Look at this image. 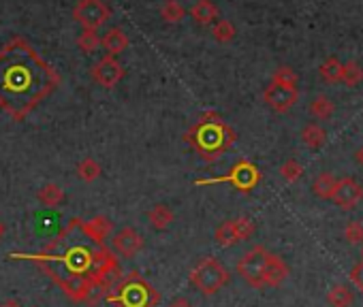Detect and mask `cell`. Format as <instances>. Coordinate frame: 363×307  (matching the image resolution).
Masks as SVG:
<instances>
[{"instance_id": "cell-4", "label": "cell", "mask_w": 363, "mask_h": 307, "mask_svg": "<svg viewBox=\"0 0 363 307\" xmlns=\"http://www.w3.org/2000/svg\"><path fill=\"white\" fill-rule=\"evenodd\" d=\"M107 301L114 307H156L160 295L141 273L131 271L114 284L107 293Z\"/></svg>"}, {"instance_id": "cell-21", "label": "cell", "mask_w": 363, "mask_h": 307, "mask_svg": "<svg viewBox=\"0 0 363 307\" xmlns=\"http://www.w3.org/2000/svg\"><path fill=\"white\" fill-rule=\"evenodd\" d=\"M355 301L353 297V290L349 286H344V284H338V286H331L329 293H327V303L331 307H351Z\"/></svg>"}, {"instance_id": "cell-38", "label": "cell", "mask_w": 363, "mask_h": 307, "mask_svg": "<svg viewBox=\"0 0 363 307\" xmlns=\"http://www.w3.org/2000/svg\"><path fill=\"white\" fill-rule=\"evenodd\" d=\"M3 233H5V229H3V224H0V237H3Z\"/></svg>"}, {"instance_id": "cell-15", "label": "cell", "mask_w": 363, "mask_h": 307, "mask_svg": "<svg viewBox=\"0 0 363 307\" xmlns=\"http://www.w3.org/2000/svg\"><path fill=\"white\" fill-rule=\"evenodd\" d=\"M101 45H103V50L107 52V56H118V54H122L128 45H131V41H128V36H126V32L122 30V28H110L105 32V36L101 39Z\"/></svg>"}, {"instance_id": "cell-9", "label": "cell", "mask_w": 363, "mask_h": 307, "mask_svg": "<svg viewBox=\"0 0 363 307\" xmlns=\"http://www.w3.org/2000/svg\"><path fill=\"white\" fill-rule=\"evenodd\" d=\"M299 98V92L297 87H291V85H280V83H273L269 81V85L265 87L263 92V100L267 103L269 109H273L276 114H287L295 107Z\"/></svg>"}, {"instance_id": "cell-11", "label": "cell", "mask_w": 363, "mask_h": 307, "mask_svg": "<svg viewBox=\"0 0 363 307\" xmlns=\"http://www.w3.org/2000/svg\"><path fill=\"white\" fill-rule=\"evenodd\" d=\"M331 201L340 207V209H355L361 201H363V186L353 180V178H342L338 180L335 184V190H333V196Z\"/></svg>"}, {"instance_id": "cell-13", "label": "cell", "mask_w": 363, "mask_h": 307, "mask_svg": "<svg viewBox=\"0 0 363 307\" xmlns=\"http://www.w3.org/2000/svg\"><path fill=\"white\" fill-rule=\"evenodd\" d=\"M287 277H289L287 262L278 254L269 252L267 260H265V271H263V286L265 288H278Z\"/></svg>"}, {"instance_id": "cell-3", "label": "cell", "mask_w": 363, "mask_h": 307, "mask_svg": "<svg viewBox=\"0 0 363 307\" xmlns=\"http://www.w3.org/2000/svg\"><path fill=\"white\" fill-rule=\"evenodd\" d=\"M235 139H238L235 130L216 112L203 114L184 135V141L195 149L201 156V160L205 162H216L225 151L231 149Z\"/></svg>"}, {"instance_id": "cell-25", "label": "cell", "mask_w": 363, "mask_h": 307, "mask_svg": "<svg viewBox=\"0 0 363 307\" xmlns=\"http://www.w3.org/2000/svg\"><path fill=\"white\" fill-rule=\"evenodd\" d=\"M101 173H103V169H101V165H98L94 158H83V160L77 165V178H79L81 182H85V184H90V182L98 180Z\"/></svg>"}, {"instance_id": "cell-35", "label": "cell", "mask_w": 363, "mask_h": 307, "mask_svg": "<svg viewBox=\"0 0 363 307\" xmlns=\"http://www.w3.org/2000/svg\"><path fill=\"white\" fill-rule=\"evenodd\" d=\"M169 307H192V303L188 301V299H184V297H180V299H174L169 303Z\"/></svg>"}, {"instance_id": "cell-37", "label": "cell", "mask_w": 363, "mask_h": 307, "mask_svg": "<svg viewBox=\"0 0 363 307\" xmlns=\"http://www.w3.org/2000/svg\"><path fill=\"white\" fill-rule=\"evenodd\" d=\"M357 162H359V165L363 167V145H361V147L357 149Z\"/></svg>"}, {"instance_id": "cell-22", "label": "cell", "mask_w": 363, "mask_h": 307, "mask_svg": "<svg viewBox=\"0 0 363 307\" xmlns=\"http://www.w3.org/2000/svg\"><path fill=\"white\" fill-rule=\"evenodd\" d=\"M160 17L167 24H180V21L186 17V9L180 0H165L160 7Z\"/></svg>"}, {"instance_id": "cell-17", "label": "cell", "mask_w": 363, "mask_h": 307, "mask_svg": "<svg viewBox=\"0 0 363 307\" xmlns=\"http://www.w3.org/2000/svg\"><path fill=\"white\" fill-rule=\"evenodd\" d=\"M174 211H171L167 205H154L152 209L147 211V220L149 224H152L154 231H165L171 226V222H174Z\"/></svg>"}, {"instance_id": "cell-14", "label": "cell", "mask_w": 363, "mask_h": 307, "mask_svg": "<svg viewBox=\"0 0 363 307\" xmlns=\"http://www.w3.org/2000/svg\"><path fill=\"white\" fill-rule=\"evenodd\" d=\"M83 233L88 235L94 244H105V239L114 233V222L107 215H94L90 220H83Z\"/></svg>"}, {"instance_id": "cell-28", "label": "cell", "mask_w": 363, "mask_h": 307, "mask_svg": "<svg viewBox=\"0 0 363 307\" xmlns=\"http://www.w3.org/2000/svg\"><path fill=\"white\" fill-rule=\"evenodd\" d=\"M318 73H320V77H323L325 81L335 83V81H340V75H342V62L338 58H327L323 64H320Z\"/></svg>"}, {"instance_id": "cell-16", "label": "cell", "mask_w": 363, "mask_h": 307, "mask_svg": "<svg viewBox=\"0 0 363 307\" xmlns=\"http://www.w3.org/2000/svg\"><path fill=\"white\" fill-rule=\"evenodd\" d=\"M190 17L197 21L199 26H207L218 17V7L211 0H197L195 7L190 9Z\"/></svg>"}, {"instance_id": "cell-1", "label": "cell", "mask_w": 363, "mask_h": 307, "mask_svg": "<svg viewBox=\"0 0 363 307\" xmlns=\"http://www.w3.org/2000/svg\"><path fill=\"white\" fill-rule=\"evenodd\" d=\"M21 258L34 262L75 303H83L92 282H101L112 290L122 277L120 256L105 244H94L83 233L81 218H73L39 254H21Z\"/></svg>"}, {"instance_id": "cell-2", "label": "cell", "mask_w": 363, "mask_h": 307, "mask_svg": "<svg viewBox=\"0 0 363 307\" xmlns=\"http://www.w3.org/2000/svg\"><path fill=\"white\" fill-rule=\"evenodd\" d=\"M58 85V71L24 36L0 47V109L13 122L26 120Z\"/></svg>"}, {"instance_id": "cell-8", "label": "cell", "mask_w": 363, "mask_h": 307, "mask_svg": "<svg viewBox=\"0 0 363 307\" xmlns=\"http://www.w3.org/2000/svg\"><path fill=\"white\" fill-rule=\"evenodd\" d=\"M73 17L83 30H98L112 17V9L105 5V0H79L73 7Z\"/></svg>"}, {"instance_id": "cell-24", "label": "cell", "mask_w": 363, "mask_h": 307, "mask_svg": "<svg viewBox=\"0 0 363 307\" xmlns=\"http://www.w3.org/2000/svg\"><path fill=\"white\" fill-rule=\"evenodd\" d=\"M340 81L344 83L346 87H357L361 81H363V67L359 62H346L342 64V75H340Z\"/></svg>"}, {"instance_id": "cell-31", "label": "cell", "mask_w": 363, "mask_h": 307, "mask_svg": "<svg viewBox=\"0 0 363 307\" xmlns=\"http://www.w3.org/2000/svg\"><path fill=\"white\" fill-rule=\"evenodd\" d=\"M273 83H280V85H291L297 87V73L291 67H278L271 75Z\"/></svg>"}, {"instance_id": "cell-6", "label": "cell", "mask_w": 363, "mask_h": 307, "mask_svg": "<svg viewBox=\"0 0 363 307\" xmlns=\"http://www.w3.org/2000/svg\"><path fill=\"white\" fill-rule=\"evenodd\" d=\"M261 182V171L256 169L250 160H240L231 167L229 173L220 175V178H209V180H197L195 186H211V184H231L240 192H250L256 184Z\"/></svg>"}, {"instance_id": "cell-27", "label": "cell", "mask_w": 363, "mask_h": 307, "mask_svg": "<svg viewBox=\"0 0 363 307\" xmlns=\"http://www.w3.org/2000/svg\"><path fill=\"white\" fill-rule=\"evenodd\" d=\"M77 47L83 52V54H94L98 47H101V36L96 30H83L79 36H77Z\"/></svg>"}, {"instance_id": "cell-12", "label": "cell", "mask_w": 363, "mask_h": 307, "mask_svg": "<svg viewBox=\"0 0 363 307\" xmlns=\"http://www.w3.org/2000/svg\"><path fill=\"white\" fill-rule=\"evenodd\" d=\"M112 246H114V252L116 256H122V258H133L141 248H143V237L131 229L126 226L122 231H118L112 239Z\"/></svg>"}, {"instance_id": "cell-34", "label": "cell", "mask_w": 363, "mask_h": 307, "mask_svg": "<svg viewBox=\"0 0 363 307\" xmlns=\"http://www.w3.org/2000/svg\"><path fill=\"white\" fill-rule=\"evenodd\" d=\"M349 279L355 284V286L363 293V260L359 262V265H355L349 273Z\"/></svg>"}, {"instance_id": "cell-26", "label": "cell", "mask_w": 363, "mask_h": 307, "mask_svg": "<svg viewBox=\"0 0 363 307\" xmlns=\"http://www.w3.org/2000/svg\"><path fill=\"white\" fill-rule=\"evenodd\" d=\"M333 112H335V107H333L331 98H327L325 94L316 96V98L312 100V105H310V114H312V118H316V120H329V118L333 116Z\"/></svg>"}, {"instance_id": "cell-23", "label": "cell", "mask_w": 363, "mask_h": 307, "mask_svg": "<svg viewBox=\"0 0 363 307\" xmlns=\"http://www.w3.org/2000/svg\"><path fill=\"white\" fill-rule=\"evenodd\" d=\"M302 141L310 147V149H320L327 141V133L318 124H308L302 130Z\"/></svg>"}, {"instance_id": "cell-18", "label": "cell", "mask_w": 363, "mask_h": 307, "mask_svg": "<svg viewBox=\"0 0 363 307\" xmlns=\"http://www.w3.org/2000/svg\"><path fill=\"white\" fill-rule=\"evenodd\" d=\"M37 199L45 205V207H60L64 201V190L58 184H45L39 192H37Z\"/></svg>"}, {"instance_id": "cell-30", "label": "cell", "mask_w": 363, "mask_h": 307, "mask_svg": "<svg viewBox=\"0 0 363 307\" xmlns=\"http://www.w3.org/2000/svg\"><path fill=\"white\" fill-rule=\"evenodd\" d=\"M280 175H282V180H284V182L295 184V182L304 175V167L299 165L295 158H289V160L280 167Z\"/></svg>"}, {"instance_id": "cell-10", "label": "cell", "mask_w": 363, "mask_h": 307, "mask_svg": "<svg viewBox=\"0 0 363 307\" xmlns=\"http://www.w3.org/2000/svg\"><path fill=\"white\" fill-rule=\"evenodd\" d=\"M90 75H92V79H94L98 85L107 87V90H112V87H116V85L122 81L124 69H122V64H120L114 56H103V58L94 64V67H92Z\"/></svg>"}, {"instance_id": "cell-29", "label": "cell", "mask_w": 363, "mask_h": 307, "mask_svg": "<svg viewBox=\"0 0 363 307\" xmlns=\"http://www.w3.org/2000/svg\"><path fill=\"white\" fill-rule=\"evenodd\" d=\"M211 36L218 43H231L235 39V26L229 19H218L216 24L211 26Z\"/></svg>"}, {"instance_id": "cell-32", "label": "cell", "mask_w": 363, "mask_h": 307, "mask_svg": "<svg viewBox=\"0 0 363 307\" xmlns=\"http://www.w3.org/2000/svg\"><path fill=\"white\" fill-rule=\"evenodd\" d=\"M344 239L353 246L355 244H363V222H359V220L349 222L346 229H344Z\"/></svg>"}, {"instance_id": "cell-5", "label": "cell", "mask_w": 363, "mask_h": 307, "mask_svg": "<svg viewBox=\"0 0 363 307\" xmlns=\"http://www.w3.org/2000/svg\"><path fill=\"white\" fill-rule=\"evenodd\" d=\"M229 279H231V275H229L227 267L214 256L201 258L195 265V269L190 271V284L201 295H207V297L216 295L220 288H225Z\"/></svg>"}, {"instance_id": "cell-33", "label": "cell", "mask_w": 363, "mask_h": 307, "mask_svg": "<svg viewBox=\"0 0 363 307\" xmlns=\"http://www.w3.org/2000/svg\"><path fill=\"white\" fill-rule=\"evenodd\" d=\"M233 224H235V231H238V235H240V241H246V239L252 237L254 222L250 220V218H238V220H233Z\"/></svg>"}, {"instance_id": "cell-36", "label": "cell", "mask_w": 363, "mask_h": 307, "mask_svg": "<svg viewBox=\"0 0 363 307\" xmlns=\"http://www.w3.org/2000/svg\"><path fill=\"white\" fill-rule=\"evenodd\" d=\"M0 307H21L17 301H13V299H9V301H3V303H0Z\"/></svg>"}, {"instance_id": "cell-20", "label": "cell", "mask_w": 363, "mask_h": 307, "mask_svg": "<svg viewBox=\"0 0 363 307\" xmlns=\"http://www.w3.org/2000/svg\"><path fill=\"white\" fill-rule=\"evenodd\" d=\"M214 239H216V244L222 246V248H233L235 244H240V235H238V231H235L233 220L222 222L216 229V233H214Z\"/></svg>"}, {"instance_id": "cell-19", "label": "cell", "mask_w": 363, "mask_h": 307, "mask_svg": "<svg viewBox=\"0 0 363 307\" xmlns=\"http://www.w3.org/2000/svg\"><path fill=\"white\" fill-rule=\"evenodd\" d=\"M335 184H338V180L333 178L331 173H320L318 178L314 180V184H312V190H314V194L318 196V199L331 201L333 190H335Z\"/></svg>"}, {"instance_id": "cell-7", "label": "cell", "mask_w": 363, "mask_h": 307, "mask_svg": "<svg viewBox=\"0 0 363 307\" xmlns=\"http://www.w3.org/2000/svg\"><path fill=\"white\" fill-rule=\"evenodd\" d=\"M267 254L269 252L263 246H254L238 260V267H235V271H238L240 277L246 284H250L252 288H265L263 286V271H265Z\"/></svg>"}]
</instances>
